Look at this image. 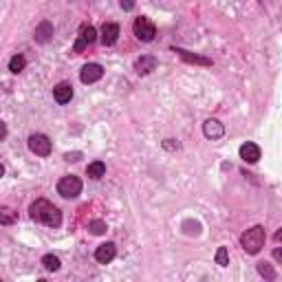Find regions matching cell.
Instances as JSON below:
<instances>
[{"label": "cell", "mask_w": 282, "mask_h": 282, "mask_svg": "<svg viewBox=\"0 0 282 282\" xmlns=\"http://www.w3.org/2000/svg\"><path fill=\"white\" fill-rule=\"evenodd\" d=\"M97 40V31H95V26H91V24H84L82 29H79V38H77V42L73 44V51L75 53H82L86 47H91L93 42Z\"/></svg>", "instance_id": "cell-6"}, {"label": "cell", "mask_w": 282, "mask_h": 282, "mask_svg": "<svg viewBox=\"0 0 282 282\" xmlns=\"http://www.w3.org/2000/svg\"><path fill=\"white\" fill-rule=\"evenodd\" d=\"M53 97H55L57 104H69L73 99V86L69 82H60L55 88H53Z\"/></svg>", "instance_id": "cell-12"}, {"label": "cell", "mask_w": 282, "mask_h": 282, "mask_svg": "<svg viewBox=\"0 0 282 282\" xmlns=\"http://www.w3.org/2000/svg\"><path fill=\"white\" fill-rule=\"evenodd\" d=\"M174 51L179 53L185 62H189V64H201V66L212 64V60H207V57H203V55H196V53H189V51H185V48H174Z\"/></svg>", "instance_id": "cell-15"}, {"label": "cell", "mask_w": 282, "mask_h": 282, "mask_svg": "<svg viewBox=\"0 0 282 282\" xmlns=\"http://www.w3.org/2000/svg\"><path fill=\"white\" fill-rule=\"evenodd\" d=\"M101 75H104V69H101L99 64H95V62H88V64H84L82 70H79V79H82L84 84L99 82Z\"/></svg>", "instance_id": "cell-7"}, {"label": "cell", "mask_w": 282, "mask_h": 282, "mask_svg": "<svg viewBox=\"0 0 282 282\" xmlns=\"http://www.w3.org/2000/svg\"><path fill=\"white\" fill-rule=\"evenodd\" d=\"M157 57L154 55H141V57H137L135 60V70L139 75H148V73H152L154 69H157Z\"/></svg>", "instance_id": "cell-10"}, {"label": "cell", "mask_w": 282, "mask_h": 282, "mask_svg": "<svg viewBox=\"0 0 282 282\" xmlns=\"http://www.w3.org/2000/svg\"><path fill=\"white\" fill-rule=\"evenodd\" d=\"M203 135H205L207 139L216 141L225 135V126L218 121V119H207V121L203 123Z\"/></svg>", "instance_id": "cell-9"}, {"label": "cell", "mask_w": 282, "mask_h": 282, "mask_svg": "<svg viewBox=\"0 0 282 282\" xmlns=\"http://www.w3.org/2000/svg\"><path fill=\"white\" fill-rule=\"evenodd\" d=\"M264 240H267V232H264L262 225H254V227L247 229V232L240 236L242 249H245L249 256L260 254V251H262V247H264Z\"/></svg>", "instance_id": "cell-2"}, {"label": "cell", "mask_w": 282, "mask_h": 282, "mask_svg": "<svg viewBox=\"0 0 282 282\" xmlns=\"http://www.w3.org/2000/svg\"><path fill=\"white\" fill-rule=\"evenodd\" d=\"M29 150L33 154H38V157H48L51 154V139H48L47 135H42V132H33V135L29 137Z\"/></svg>", "instance_id": "cell-5"}, {"label": "cell", "mask_w": 282, "mask_h": 282, "mask_svg": "<svg viewBox=\"0 0 282 282\" xmlns=\"http://www.w3.org/2000/svg\"><path fill=\"white\" fill-rule=\"evenodd\" d=\"M216 264H220V267H227L229 264L227 247H218V251H216Z\"/></svg>", "instance_id": "cell-23"}, {"label": "cell", "mask_w": 282, "mask_h": 282, "mask_svg": "<svg viewBox=\"0 0 282 282\" xmlns=\"http://www.w3.org/2000/svg\"><path fill=\"white\" fill-rule=\"evenodd\" d=\"M163 148L165 150H179V143H176L174 139H165L163 141Z\"/></svg>", "instance_id": "cell-24"}, {"label": "cell", "mask_w": 282, "mask_h": 282, "mask_svg": "<svg viewBox=\"0 0 282 282\" xmlns=\"http://www.w3.org/2000/svg\"><path fill=\"white\" fill-rule=\"evenodd\" d=\"M273 258H276L278 262L282 260V249H280V247H276V251H273Z\"/></svg>", "instance_id": "cell-28"}, {"label": "cell", "mask_w": 282, "mask_h": 282, "mask_svg": "<svg viewBox=\"0 0 282 282\" xmlns=\"http://www.w3.org/2000/svg\"><path fill=\"white\" fill-rule=\"evenodd\" d=\"M42 264H44V269H47V271H57V269H60V258H57V256H53V254H47L42 258Z\"/></svg>", "instance_id": "cell-20"}, {"label": "cell", "mask_w": 282, "mask_h": 282, "mask_svg": "<svg viewBox=\"0 0 282 282\" xmlns=\"http://www.w3.org/2000/svg\"><path fill=\"white\" fill-rule=\"evenodd\" d=\"M119 38V26L115 24V22H106L104 26H101V44L104 47H113L115 42H117Z\"/></svg>", "instance_id": "cell-11"}, {"label": "cell", "mask_w": 282, "mask_h": 282, "mask_svg": "<svg viewBox=\"0 0 282 282\" xmlns=\"http://www.w3.org/2000/svg\"><path fill=\"white\" fill-rule=\"evenodd\" d=\"M64 159L66 161H79V159H82V152H66Z\"/></svg>", "instance_id": "cell-26"}, {"label": "cell", "mask_w": 282, "mask_h": 282, "mask_svg": "<svg viewBox=\"0 0 282 282\" xmlns=\"http://www.w3.org/2000/svg\"><path fill=\"white\" fill-rule=\"evenodd\" d=\"M29 216L35 223H42L47 227H60L62 225V212L51 201H47V198H38V201L31 203Z\"/></svg>", "instance_id": "cell-1"}, {"label": "cell", "mask_w": 282, "mask_h": 282, "mask_svg": "<svg viewBox=\"0 0 282 282\" xmlns=\"http://www.w3.org/2000/svg\"><path fill=\"white\" fill-rule=\"evenodd\" d=\"M132 31H135L137 40H141V42H152L154 35H157V26H154V22L148 20V18H143V16L135 20Z\"/></svg>", "instance_id": "cell-4"}, {"label": "cell", "mask_w": 282, "mask_h": 282, "mask_svg": "<svg viewBox=\"0 0 282 282\" xmlns=\"http://www.w3.org/2000/svg\"><path fill=\"white\" fill-rule=\"evenodd\" d=\"M57 194L62 198H77L82 194V179L75 174H69V176H62L57 181Z\"/></svg>", "instance_id": "cell-3"}, {"label": "cell", "mask_w": 282, "mask_h": 282, "mask_svg": "<svg viewBox=\"0 0 282 282\" xmlns=\"http://www.w3.org/2000/svg\"><path fill=\"white\" fill-rule=\"evenodd\" d=\"M33 38H35V42H38V44H47L48 40L53 38V24L48 20H42L38 26H35Z\"/></svg>", "instance_id": "cell-13"}, {"label": "cell", "mask_w": 282, "mask_h": 282, "mask_svg": "<svg viewBox=\"0 0 282 282\" xmlns=\"http://www.w3.org/2000/svg\"><path fill=\"white\" fill-rule=\"evenodd\" d=\"M183 229L188 236H198V234H201V223H196V220H185Z\"/></svg>", "instance_id": "cell-22"}, {"label": "cell", "mask_w": 282, "mask_h": 282, "mask_svg": "<svg viewBox=\"0 0 282 282\" xmlns=\"http://www.w3.org/2000/svg\"><path fill=\"white\" fill-rule=\"evenodd\" d=\"M4 137H7V123L0 119V141H4Z\"/></svg>", "instance_id": "cell-27"}, {"label": "cell", "mask_w": 282, "mask_h": 282, "mask_svg": "<svg viewBox=\"0 0 282 282\" xmlns=\"http://www.w3.org/2000/svg\"><path fill=\"white\" fill-rule=\"evenodd\" d=\"M0 176H4V165L0 163Z\"/></svg>", "instance_id": "cell-29"}, {"label": "cell", "mask_w": 282, "mask_h": 282, "mask_svg": "<svg viewBox=\"0 0 282 282\" xmlns=\"http://www.w3.org/2000/svg\"><path fill=\"white\" fill-rule=\"evenodd\" d=\"M86 174L91 176V179H101V176L106 174V163H104V161H93V163H88Z\"/></svg>", "instance_id": "cell-17"}, {"label": "cell", "mask_w": 282, "mask_h": 282, "mask_svg": "<svg viewBox=\"0 0 282 282\" xmlns=\"http://www.w3.org/2000/svg\"><path fill=\"white\" fill-rule=\"evenodd\" d=\"M24 66H26V60H24V55H20V53H18V55H13L11 60H9V70H11V73H20V70H24Z\"/></svg>", "instance_id": "cell-18"}, {"label": "cell", "mask_w": 282, "mask_h": 282, "mask_svg": "<svg viewBox=\"0 0 282 282\" xmlns=\"http://www.w3.org/2000/svg\"><path fill=\"white\" fill-rule=\"evenodd\" d=\"M258 273L262 278H267V280H276V271H273V267L269 262H258Z\"/></svg>", "instance_id": "cell-21"}, {"label": "cell", "mask_w": 282, "mask_h": 282, "mask_svg": "<svg viewBox=\"0 0 282 282\" xmlns=\"http://www.w3.org/2000/svg\"><path fill=\"white\" fill-rule=\"evenodd\" d=\"M115 256H117V245L115 242H104V245H99L95 249V260L99 264H108Z\"/></svg>", "instance_id": "cell-8"}, {"label": "cell", "mask_w": 282, "mask_h": 282, "mask_svg": "<svg viewBox=\"0 0 282 282\" xmlns=\"http://www.w3.org/2000/svg\"><path fill=\"white\" fill-rule=\"evenodd\" d=\"M18 220V212L7 205H0V225H13Z\"/></svg>", "instance_id": "cell-16"}, {"label": "cell", "mask_w": 282, "mask_h": 282, "mask_svg": "<svg viewBox=\"0 0 282 282\" xmlns=\"http://www.w3.org/2000/svg\"><path fill=\"white\" fill-rule=\"evenodd\" d=\"M88 232H91L93 236H101V234L108 232V225H106L104 220L95 218V220H91V223H88Z\"/></svg>", "instance_id": "cell-19"}, {"label": "cell", "mask_w": 282, "mask_h": 282, "mask_svg": "<svg viewBox=\"0 0 282 282\" xmlns=\"http://www.w3.org/2000/svg\"><path fill=\"white\" fill-rule=\"evenodd\" d=\"M119 4H121V9H126V11L135 9V0H119Z\"/></svg>", "instance_id": "cell-25"}, {"label": "cell", "mask_w": 282, "mask_h": 282, "mask_svg": "<svg viewBox=\"0 0 282 282\" xmlns=\"http://www.w3.org/2000/svg\"><path fill=\"white\" fill-rule=\"evenodd\" d=\"M240 159L247 163H256L260 159V148L256 143H251V141H247V143L240 145Z\"/></svg>", "instance_id": "cell-14"}]
</instances>
